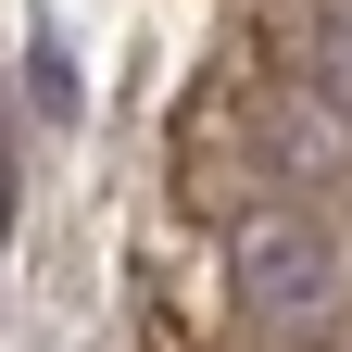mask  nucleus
I'll use <instances>...</instances> for the list:
<instances>
[{"label":"nucleus","instance_id":"2","mask_svg":"<svg viewBox=\"0 0 352 352\" xmlns=\"http://www.w3.org/2000/svg\"><path fill=\"white\" fill-rule=\"evenodd\" d=\"M264 151H277V176H302V189H340V176H352V113L302 76V88L264 101Z\"/></svg>","mask_w":352,"mask_h":352},{"label":"nucleus","instance_id":"3","mask_svg":"<svg viewBox=\"0 0 352 352\" xmlns=\"http://www.w3.org/2000/svg\"><path fill=\"white\" fill-rule=\"evenodd\" d=\"M315 88L352 113V0H327V13H315Z\"/></svg>","mask_w":352,"mask_h":352},{"label":"nucleus","instance_id":"1","mask_svg":"<svg viewBox=\"0 0 352 352\" xmlns=\"http://www.w3.org/2000/svg\"><path fill=\"white\" fill-rule=\"evenodd\" d=\"M239 315L277 352H302V340L340 327V239H327V214H302V201L239 214Z\"/></svg>","mask_w":352,"mask_h":352},{"label":"nucleus","instance_id":"4","mask_svg":"<svg viewBox=\"0 0 352 352\" xmlns=\"http://www.w3.org/2000/svg\"><path fill=\"white\" fill-rule=\"evenodd\" d=\"M0 227H13V164H0Z\"/></svg>","mask_w":352,"mask_h":352}]
</instances>
